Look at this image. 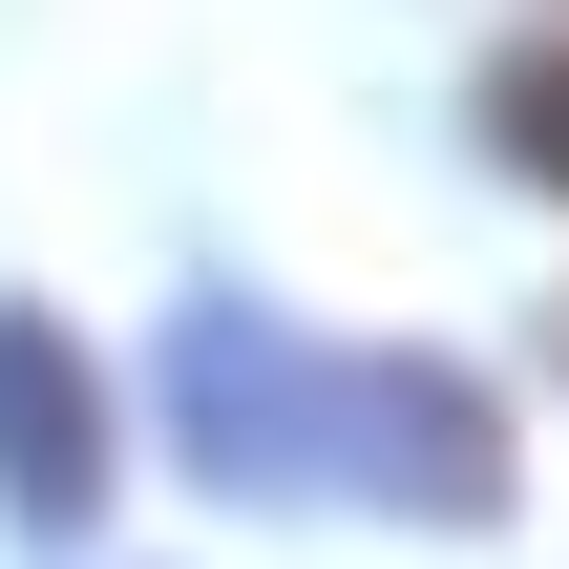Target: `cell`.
I'll use <instances>...</instances> for the list:
<instances>
[{"label": "cell", "mask_w": 569, "mask_h": 569, "mask_svg": "<svg viewBox=\"0 0 569 569\" xmlns=\"http://www.w3.org/2000/svg\"><path fill=\"white\" fill-rule=\"evenodd\" d=\"M169 401H190L211 486H359V507H443V528L507 507V401L443 380V359H317V338L190 296L169 317Z\"/></svg>", "instance_id": "1"}, {"label": "cell", "mask_w": 569, "mask_h": 569, "mask_svg": "<svg viewBox=\"0 0 569 569\" xmlns=\"http://www.w3.org/2000/svg\"><path fill=\"white\" fill-rule=\"evenodd\" d=\"M0 507L21 528H84L106 507V380L63 359V317H0Z\"/></svg>", "instance_id": "2"}, {"label": "cell", "mask_w": 569, "mask_h": 569, "mask_svg": "<svg viewBox=\"0 0 569 569\" xmlns=\"http://www.w3.org/2000/svg\"><path fill=\"white\" fill-rule=\"evenodd\" d=\"M486 127H507V169H528V190H569V21L507 63V84H486Z\"/></svg>", "instance_id": "3"}]
</instances>
